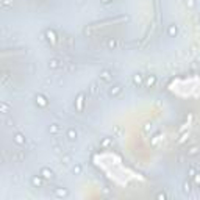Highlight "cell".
Instances as JSON below:
<instances>
[{
	"mask_svg": "<svg viewBox=\"0 0 200 200\" xmlns=\"http://www.w3.org/2000/svg\"><path fill=\"white\" fill-rule=\"evenodd\" d=\"M44 177H41V175H33L31 177V184H33V188H41L42 184H44Z\"/></svg>",
	"mask_w": 200,
	"mask_h": 200,
	"instance_id": "1",
	"label": "cell"
},
{
	"mask_svg": "<svg viewBox=\"0 0 200 200\" xmlns=\"http://www.w3.org/2000/svg\"><path fill=\"white\" fill-rule=\"evenodd\" d=\"M39 175L44 177L45 180H50V178H53V170L49 169V167H42V169L39 170Z\"/></svg>",
	"mask_w": 200,
	"mask_h": 200,
	"instance_id": "2",
	"label": "cell"
},
{
	"mask_svg": "<svg viewBox=\"0 0 200 200\" xmlns=\"http://www.w3.org/2000/svg\"><path fill=\"white\" fill-rule=\"evenodd\" d=\"M84 97H86L84 94H78L77 100H75V106H77L78 111H83V106H84Z\"/></svg>",
	"mask_w": 200,
	"mask_h": 200,
	"instance_id": "3",
	"label": "cell"
},
{
	"mask_svg": "<svg viewBox=\"0 0 200 200\" xmlns=\"http://www.w3.org/2000/svg\"><path fill=\"white\" fill-rule=\"evenodd\" d=\"M13 141L16 142L17 145H20V147H22V145H25V142H27V139H25V136L22 133H16L13 136Z\"/></svg>",
	"mask_w": 200,
	"mask_h": 200,
	"instance_id": "4",
	"label": "cell"
},
{
	"mask_svg": "<svg viewBox=\"0 0 200 200\" xmlns=\"http://www.w3.org/2000/svg\"><path fill=\"white\" fill-rule=\"evenodd\" d=\"M120 92H122V86H120V84H114L113 88H109L108 94L111 95V97H116V95L120 94Z\"/></svg>",
	"mask_w": 200,
	"mask_h": 200,
	"instance_id": "5",
	"label": "cell"
},
{
	"mask_svg": "<svg viewBox=\"0 0 200 200\" xmlns=\"http://www.w3.org/2000/svg\"><path fill=\"white\" fill-rule=\"evenodd\" d=\"M144 84H145V88H153L156 84V77L155 75H149L144 80Z\"/></svg>",
	"mask_w": 200,
	"mask_h": 200,
	"instance_id": "6",
	"label": "cell"
},
{
	"mask_svg": "<svg viewBox=\"0 0 200 200\" xmlns=\"http://www.w3.org/2000/svg\"><path fill=\"white\" fill-rule=\"evenodd\" d=\"M34 100H36V103H38L39 106H42V108H45V106L49 105L47 99H45V97H44V95H42V94H38L36 97H34Z\"/></svg>",
	"mask_w": 200,
	"mask_h": 200,
	"instance_id": "7",
	"label": "cell"
},
{
	"mask_svg": "<svg viewBox=\"0 0 200 200\" xmlns=\"http://www.w3.org/2000/svg\"><path fill=\"white\" fill-rule=\"evenodd\" d=\"M177 33H178L177 25H175V24H170L169 28H167V34H169L170 38H175V36H177Z\"/></svg>",
	"mask_w": 200,
	"mask_h": 200,
	"instance_id": "8",
	"label": "cell"
},
{
	"mask_svg": "<svg viewBox=\"0 0 200 200\" xmlns=\"http://www.w3.org/2000/svg\"><path fill=\"white\" fill-rule=\"evenodd\" d=\"M133 84L134 86H141V84H144V78H142L141 74H134L133 75Z\"/></svg>",
	"mask_w": 200,
	"mask_h": 200,
	"instance_id": "9",
	"label": "cell"
},
{
	"mask_svg": "<svg viewBox=\"0 0 200 200\" xmlns=\"http://www.w3.org/2000/svg\"><path fill=\"white\" fill-rule=\"evenodd\" d=\"M100 80H103V81L111 80V72H109L108 69H103L102 72H100Z\"/></svg>",
	"mask_w": 200,
	"mask_h": 200,
	"instance_id": "10",
	"label": "cell"
},
{
	"mask_svg": "<svg viewBox=\"0 0 200 200\" xmlns=\"http://www.w3.org/2000/svg\"><path fill=\"white\" fill-rule=\"evenodd\" d=\"M66 138L70 139V141H75V139H77V130H75V128H69L67 133H66Z\"/></svg>",
	"mask_w": 200,
	"mask_h": 200,
	"instance_id": "11",
	"label": "cell"
},
{
	"mask_svg": "<svg viewBox=\"0 0 200 200\" xmlns=\"http://www.w3.org/2000/svg\"><path fill=\"white\" fill-rule=\"evenodd\" d=\"M45 36H47V39L50 42H53V44L56 42V34H55V31H53V30H47V31H45Z\"/></svg>",
	"mask_w": 200,
	"mask_h": 200,
	"instance_id": "12",
	"label": "cell"
},
{
	"mask_svg": "<svg viewBox=\"0 0 200 200\" xmlns=\"http://www.w3.org/2000/svg\"><path fill=\"white\" fill-rule=\"evenodd\" d=\"M67 189H63V188H56L55 189V195L56 197H67Z\"/></svg>",
	"mask_w": 200,
	"mask_h": 200,
	"instance_id": "13",
	"label": "cell"
},
{
	"mask_svg": "<svg viewBox=\"0 0 200 200\" xmlns=\"http://www.w3.org/2000/svg\"><path fill=\"white\" fill-rule=\"evenodd\" d=\"M49 66H50V69H58V67H59V61H58V59H55V58H53V59H50Z\"/></svg>",
	"mask_w": 200,
	"mask_h": 200,
	"instance_id": "14",
	"label": "cell"
},
{
	"mask_svg": "<svg viewBox=\"0 0 200 200\" xmlns=\"http://www.w3.org/2000/svg\"><path fill=\"white\" fill-rule=\"evenodd\" d=\"M49 130H50V133H52V134H56V133L59 131V125H58V124H52Z\"/></svg>",
	"mask_w": 200,
	"mask_h": 200,
	"instance_id": "15",
	"label": "cell"
},
{
	"mask_svg": "<svg viewBox=\"0 0 200 200\" xmlns=\"http://www.w3.org/2000/svg\"><path fill=\"white\" fill-rule=\"evenodd\" d=\"M199 153V147H191L189 149V152H188V155L189 156H194V155H197Z\"/></svg>",
	"mask_w": 200,
	"mask_h": 200,
	"instance_id": "16",
	"label": "cell"
},
{
	"mask_svg": "<svg viewBox=\"0 0 200 200\" xmlns=\"http://www.w3.org/2000/svg\"><path fill=\"white\" fill-rule=\"evenodd\" d=\"M72 172H74L75 175H80V174H81V166H80V164H75L74 169H72Z\"/></svg>",
	"mask_w": 200,
	"mask_h": 200,
	"instance_id": "17",
	"label": "cell"
},
{
	"mask_svg": "<svg viewBox=\"0 0 200 200\" xmlns=\"http://www.w3.org/2000/svg\"><path fill=\"white\" fill-rule=\"evenodd\" d=\"M2 5L3 8H9V6H13V0H2Z\"/></svg>",
	"mask_w": 200,
	"mask_h": 200,
	"instance_id": "18",
	"label": "cell"
},
{
	"mask_svg": "<svg viewBox=\"0 0 200 200\" xmlns=\"http://www.w3.org/2000/svg\"><path fill=\"white\" fill-rule=\"evenodd\" d=\"M0 108H2V113H6V111L9 109V106H8V103L2 102V105H0Z\"/></svg>",
	"mask_w": 200,
	"mask_h": 200,
	"instance_id": "19",
	"label": "cell"
},
{
	"mask_svg": "<svg viewBox=\"0 0 200 200\" xmlns=\"http://www.w3.org/2000/svg\"><path fill=\"white\" fill-rule=\"evenodd\" d=\"M89 92H91V94H95V92H97V83H92V84H91V88H89Z\"/></svg>",
	"mask_w": 200,
	"mask_h": 200,
	"instance_id": "20",
	"label": "cell"
},
{
	"mask_svg": "<svg viewBox=\"0 0 200 200\" xmlns=\"http://www.w3.org/2000/svg\"><path fill=\"white\" fill-rule=\"evenodd\" d=\"M116 41H114V39H109V41H108V47L109 49H114V47H116Z\"/></svg>",
	"mask_w": 200,
	"mask_h": 200,
	"instance_id": "21",
	"label": "cell"
},
{
	"mask_svg": "<svg viewBox=\"0 0 200 200\" xmlns=\"http://www.w3.org/2000/svg\"><path fill=\"white\" fill-rule=\"evenodd\" d=\"M109 144H111V139H109V138H105V139H103V142H102V147H105V145H109Z\"/></svg>",
	"mask_w": 200,
	"mask_h": 200,
	"instance_id": "22",
	"label": "cell"
},
{
	"mask_svg": "<svg viewBox=\"0 0 200 200\" xmlns=\"http://www.w3.org/2000/svg\"><path fill=\"white\" fill-rule=\"evenodd\" d=\"M63 161H64V164H67V163H69V161H70V156H67V155H64V156H63Z\"/></svg>",
	"mask_w": 200,
	"mask_h": 200,
	"instance_id": "23",
	"label": "cell"
},
{
	"mask_svg": "<svg viewBox=\"0 0 200 200\" xmlns=\"http://www.w3.org/2000/svg\"><path fill=\"white\" fill-rule=\"evenodd\" d=\"M186 5L192 8V6H194V0H186Z\"/></svg>",
	"mask_w": 200,
	"mask_h": 200,
	"instance_id": "24",
	"label": "cell"
},
{
	"mask_svg": "<svg viewBox=\"0 0 200 200\" xmlns=\"http://www.w3.org/2000/svg\"><path fill=\"white\" fill-rule=\"evenodd\" d=\"M184 191H186V192H189V191H191V188H189V183H186V184H184Z\"/></svg>",
	"mask_w": 200,
	"mask_h": 200,
	"instance_id": "25",
	"label": "cell"
},
{
	"mask_svg": "<svg viewBox=\"0 0 200 200\" xmlns=\"http://www.w3.org/2000/svg\"><path fill=\"white\" fill-rule=\"evenodd\" d=\"M194 174H195V170L191 167V169H189V175H191V177H194Z\"/></svg>",
	"mask_w": 200,
	"mask_h": 200,
	"instance_id": "26",
	"label": "cell"
},
{
	"mask_svg": "<svg viewBox=\"0 0 200 200\" xmlns=\"http://www.w3.org/2000/svg\"><path fill=\"white\" fill-rule=\"evenodd\" d=\"M109 2H113V0H102V3H109Z\"/></svg>",
	"mask_w": 200,
	"mask_h": 200,
	"instance_id": "27",
	"label": "cell"
}]
</instances>
